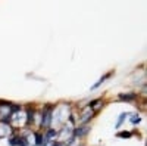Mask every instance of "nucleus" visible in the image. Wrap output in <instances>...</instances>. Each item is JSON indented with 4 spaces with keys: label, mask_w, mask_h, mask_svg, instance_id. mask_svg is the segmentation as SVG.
I'll return each mask as SVG.
<instances>
[{
    "label": "nucleus",
    "mask_w": 147,
    "mask_h": 146,
    "mask_svg": "<svg viewBox=\"0 0 147 146\" xmlns=\"http://www.w3.org/2000/svg\"><path fill=\"white\" fill-rule=\"evenodd\" d=\"M71 115L69 111V105L68 103H60L57 106H55L53 109V117H52V124H62L65 121H68Z\"/></svg>",
    "instance_id": "f257e3e1"
},
{
    "label": "nucleus",
    "mask_w": 147,
    "mask_h": 146,
    "mask_svg": "<svg viewBox=\"0 0 147 146\" xmlns=\"http://www.w3.org/2000/svg\"><path fill=\"white\" fill-rule=\"evenodd\" d=\"M53 109L55 105H44L43 112H41V121H40V127L47 130L52 127V117H53Z\"/></svg>",
    "instance_id": "f03ea898"
},
{
    "label": "nucleus",
    "mask_w": 147,
    "mask_h": 146,
    "mask_svg": "<svg viewBox=\"0 0 147 146\" xmlns=\"http://www.w3.org/2000/svg\"><path fill=\"white\" fill-rule=\"evenodd\" d=\"M72 136H74V126H72L71 123L63 124V127L57 131V139L62 142V143H65V142H66L69 137H72Z\"/></svg>",
    "instance_id": "7ed1b4c3"
},
{
    "label": "nucleus",
    "mask_w": 147,
    "mask_h": 146,
    "mask_svg": "<svg viewBox=\"0 0 147 146\" xmlns=\"http://www.w3.org/2000/svg\"><path fill=\"white\" fill-rule=\"evenodd\" d=\"M96 114L93 112V109L87 105L85 108H82V111H81V114H80V117H78V120H80V124H87L88 121L94 117Z\"/></svg>",
    "instance_id": "20e7f679"
},
{
    "label": "nucleus",
    "mask_w": 147,
    "mask_h": 146,
    "mask_svg": "<svg viewBox=\"0 0 147 146\" xmlns=\"http://www.w3.org/2000/svg\"><path fill=\"white\" fill-rule=\"evenodd\" d=\"M90 130H91L90 126H87V124H81L80 127H75V128H74V136H75L77 139H78V137L82 139V137H85V136L88 134Z\"/></svg>",
    "instance_id": "39448f33"
},
{
    "label": "nucleus",
    "mask_w": 147,
    "mask_h": 146,
    "mask_svg": "<svg viewBox=\"0 0 147 146\" xmlns=\"http://www.w3.org/2000/svg\"><path fill=\"white\" fill-rule=\"evenodd\" d=\"M118 99L122 102H134L137 99V94L136 93H119Z\"/></svg>",
    "instance_id": "423d86ee"
},
{
    "label": "nucleus",
    "mask_w": 147,
    "mask_h": 146,
    "mask_svg": "<svg viewBox=\"0 0 147 146\" xmlns=\"http://www.w3.org/2000/svg\"><path fill=\"white\" fill-rule=\"evenodd\" d=\"M34 115H35V111H34V108L28 106L27 108V111H25V120H27V127L34 124Z\"/></svg>",
    "instance_id": "0eeeda50"
},
{
    "label": "nucleus",
    "mask_w": 147,
    "mask_h": 146,
    "mask_svg": "<svg viewBox=\"0 0 147 146\" xmlns=\"http://www.w3.org/2000/svg\"><path fill=\"white\" fill-rule=\"evenodd\" d=\"M103 105H105V102H103L102 99H96V101H93V102L88 103V106L93 109V112H94V114H96V112H99L100 109L103 108Z\"/></svg>",
    "instance_id": "6e6552de"
},
{
    "label": "nucleus",
    "mask_w": 147,
    "mask_h": 146,
    "mask_svg": "<svg viewBox=\"0 0 147 146\" xmlns=\"http://www.w3.org/2000/svg\"><path fill=\"white\" fill-rule=\"evenodd\" d=\"M112 74H113V71H110V72H107V74H106V75H103V77H100V80H99V81H97L96 84H93V86H91V89H90V90L93 92V90H96L97 87H100V86H102V84H103V83H105V81H106V80H107V78L110 77V75H112Z\"/></svg>",
    "instance_id": "1a4fd4ad"
},
{
    "label": "nucleus",
    "mask_w": 147,
    "mask_h": 146,
    "mask_svg": "<svg viewBox=\"0 0 147 146\" xmlns=\"http://www.w3.org/2000/svg\"><path fill=\"white\" fill-rule=\"evenodd\" d=\"M0 128L3 130V133H5V136H6V137H10V136H13V128L10 127V124L2 123V124H0Z\"/></svg>",
    "instance_id": "9d476101"
},
{
    "label": "nucleus",
    "mask_w": 147,
    "mask_h": 146,
    "mask_svg": "<svg viewBox=\"0 0 147 146\" xmlns=\"http://www.w3.org/2000/svg\"><path fill=\"white\" fill-rule=\"evenodd\" d=\"M34 146H43V133H34Z\"/></svg>",
    "instance_id": "9b49d317"
},
{
    "label": "nucleus",
    "mask_w": 147,
    "mask_h": 146,
    "mask_svg": "<svg viewBox=\"0 0 147 146\" xmlns=\"http://www.w3.org/2000/svg\"><path fill=\"white\" fill-rule=\"evenodd\" d=\"M129 121H131V124L137 126V124H140V123H141V117H140L138 114H132V115L129 117Z\"/></svg>",
    "instance_id": "f8f14e48"
},
{
    "label": "nucleus",
    "mask_w": 147,
    "mask_h": 146,
    "mask_svg": "<svg viewBox=\"0 0 147 146\" xmlns=\"http://www.w3.org/2000/svg\"><path fill=\"white\" fill-rule=\"evenodd\" d=\"M125 118H127V112H122L121 115H119V118H118V121H116V124H115V128H119L122 124H124V121H125Z\"/></svg>",
    "instance_id": "ddd939ff"
},
{
    "label": "nucleus",
    "mask_w": 147,
    "mask_h": 146,
    "mask_svg": "<svg viewBox=\"0 0 147 146\" xmlns=\"http://www.w3.org/2000/svg\"><path fill=\"white\" fill-rule=\"evenodd\" d=\"M131 136H132L131 131H119L118 134H116V137H119V139H128Z\"/></svg>",
    "instance_id": "4468645a"
},
{
    "label": "nucleus",
    "mask_w": 147,
    "mask_h": 146,
    "mask_svg": "<svg viewBox=\"0 0 147 146\" xmlns=\"http://www.w3.org/2000/svg\"><path fill=\"white\" fill-rule=\"evenodd\" d=\"M52 146H65V143H62V142H55Z\"/></svg>",
    "instance_id": "2eb2a0df"
},
{
    "label": "nucleus",
    "mask_w": 147,
    "mask_h": 146,
    "mask_svg": "<svg viewBox=\"0 0 147 146\" xmlns=\"http://www.w3.org/2000/svg\"><path fill=\"white\" fill-rule=\"evenodd\" d=\"M0 139H2V133H0Z\"/></svg>",
    "instance_id": "dca6fc26"
}]
</instances>
